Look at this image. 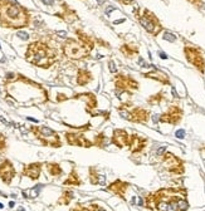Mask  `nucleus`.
I'll return each mask as SVG.
<instances>
[{
  "label": "nucleus",
  "instance_id": "1",
  "mask_svg": "<svg viewBox=\"0 0 205 211\" xmlns=\"http://www.w3.org/2000/svg\"><path fill=\"white\" fill-rule=\"evenodd\" d=\"M145 206L152 211H186L189 202L186 190L181 187L160 188L145 197Z\"/></svg>",
  "mask_w": 205,
  "mask_h": 211
},
{
  "label": "nucleus",
  "instance_id": "2",
  "mask_svg": "<svg viewBox=\"0 0 205 211\" xmlns=\"http://www.w3.org/2000/svg\"><path fill=\"white\" fill-rule=\"evenodd\" d=\"M30 23V14L15 0H0V25L20 29Z\"/></svg>",
  "mask_w": 205,
  "mask_h": 211
},
{
  "label": "nucleus",
  "instance_id": "3",
  "mask_svg": "<svg viewBox=\"0 0 205 211\" xmlns=\"http://www.w3.org/2000/svg\"><path fill=\"white\" fill-rule=\"evenodd\" d=\"M57 50L43 41H33L28 45L25 52V59L33 66L40 68H49L57 59Z\"/></svg>",
  "mask_w": 205,
  "mask_h": 211
},
{
  "label": "nucleus",
  "instance_id": "4",
  "mask_svg": "<svg viewBox=\"0 0 205 211\" xmlns=\"http://www.w3.org/2000/svg\"><path fill=\"white\" fill-rule=\"evenodd\" d=\"M135 18L137 19L138 24L145 29V32L152 35V37H157L164 30V26H162L160 19L155 15V13L146 8H144L141 13L137 8V10H135Z\"/></svg>",
  "mask_w": 205,
  "mask_h": 211
},
{
  "label": "nucleus",
  "instance_id": "5",
  "mask_svg": "<svg viewBox=\"0 0 205 211\" xmlns=\"http://www.w3.org/2000/svg\"><path fill=\"white\" fill-rule=\"evenodd\" d=\"M112 82H113V87H115L116 93H122V92L135 93L137 90H140V82L131 74L118 72L113 77Z\"/></svg>",
  "mask_w": 205,
  "mask_h": 211
},
{
  "label": "nucleus",
  "instance_id": "6",
  "mask_svg": "<svg viewBox=\"0 0 205 211\" xmlns=\"http://www.w3.org/2000/svg\"><path fill=\"white\" fill-rule=\"evenodd\" d=\"M62 50L66 57H68L69 59H74V60H81V59L87 58L91 53V50L82 41L76 40V39H67L62 45Z\"/></svg>",
  "mask_w": 205,
  "mask_h": 211
},
{
  "label": "nucleus",
  "instance_id": "7",
  "mask_svg": "<svg viewBox=\"0 0 205 211\" xmlns=\"http://www.w3.org/2000/svg\"><path fill=\"white\" fill-rule=\"evenodd\" d=\"M30 132L34 133V136L37 137L44 146H51V147H61L62 142L58 136V133L53 131L52 128L47 127V126H32Z\"/></svg>",
  "mask_w": 205,
  "mask_h": 211
},
{
  "label": "nucleus",
  "instance_id": "8",
  "mask_svg": "<svg viewBox=\"0 0 205 211\" xmlns=\"http://www.w3.org/2000/svg\"><path fill=\"white\" fill-rule=\"evenodd\" d=\"M121 118L126 119L127 122L137 123V124H147L151 118V111L147 107L142 106H133L132 108L118 112Z\"/></svg>",
  "mask_w": 205,
  "mask_h": 211
},
{
  "label": "nucleus",
  "instance_id": "9",
  "mask_svg": "<svg viewBox=\"0 0 205 211\" xmlns=\"http://www.w3.org/2000/svg\"><path fill=\"white\" fill-rule=\"evenodd\" d=\"M182 52L189 64H191L199 73L205 74V55L201 49L194 45H185Z\"/></svg>",
  "mask_w": 205,
  "mask_h": 211
},
{
  "label": "nucleus",
  "instance_id": "10",
  "mask_svg": "<svg viewBox=\"0 0 205 211\" xmlns=\"http://www.w3.org/2000/svg\"><path fill=\"white\" fill-rule=\"evenodd\" d=\"M182 118H184L182 107L178 103H171L170 106H167L165 112H162L161 115H159V123L178 126L181 123Z\"/></svg>",
  "mask_w": 205,
  "mask_h": 211
},
{
  "label": "nucleus",
  "instance_id": "11",
  "mask_svg": "<svg viewBox=\"0 0 205 211\" xmlns=\"http://www.w3.org/2000/svg\"><path fill=\"white\" fill-rule=\"evenodd\" d=\"M161 162L166 170L172 175H182L184 171H185L184 161L171 152H165L164 156L161 157Z\"/></svg>",
  "mask_w": 205,
  "mask_h": 211
},
{
  "label": "nucleus",
  "instance_id": "12",
  "mask_svg": "<svg viewBox=\"0 0 205 211\" xmlns=\"http://www.w3.org/2000/svg\"><path fill=\"white\" fill-rule=\"evenodd\" d=\"M130 141H131V135L125 128L113 130V133H112V136H111V143L113 146L118 147V148L129 147Z\"/></svg>",
  "mask_w": 205,
  "mask_h": 211
},
{
  "label": "nucleus",
  "instance_id": "13",
  "mask_svg": "<svg viewBox=\"0 0 205 211\" xmlns=\"http://www.w3.org/2000/svg\"><path fill=\"white\" fill-rule=\"evenodd\" d=\"M64 137L67 143L70 146L86 147V148H89V147L93 146V142H91L83 133H79V132H66Z\"/></svg>",
  "mask_w": 205,
  "mask_h": 211
},
{
  "label": "nucleus",
  "instance_id": "14",
  "mask_svg": "<svg viewBox=\"0 0 205 211\" xmlns=\"http://www.w3.org/2000/svg\"><path fill=\"white\" fill-rule=\"evenodd\" d=\"M72 98L74 99H79L86 103V111L91 116H93L95 111H97V106H98V101H97V96L92 92H84V93H78L74 94Z\"/></svg>",
  "mask_w": 205,
  "mask_h": 211
},
{
  "label": "nucleus",
  "instance_id": "15",
  "mask_svg": "<svg viewBox=\"0 0 205 211\" xmlns=\"http://www.w3.org/2000/svg\"><path fill=\"white\" fill-rule=\"evenodd\" d=\"M141 75H142L144 78L157 82V83L162 84V86H172L170 75H169L167 73H165V72H162V70L157 69V68H154L152 70H150V72H145Z\"/></svg>",
  "mask_w": 205,
  "mask_h": 211
},
{
  "label": "nucleus",
  "instance_id": "16",
  "mask_svg": "<svg viewBox=\"0 0 205 211\" xmlns=\"http://www.w3.org/2000/svg\"><path fill=\"white\" fill-rule=\"evenodd\" d=\"M147 142H148V139L146 137H142L141 135H137V133L131 135V141H130V146H129L131 154L142 153L147 146Z\"/></svg>",
  "mask_w": 205,
  "mask_h": 211
},
{
  "label": "nucleus",
  "instance_id": "17",
  "mask_svg": "<svg viewBox=\"0 0 205 211\" xmlns=\"http://www.w3.org/2000/svg\"><path fill=\"white\" fill-rule=\"evenodd\" d=\"M129 187H130L129 182L122 181V180H116L113 182H111V184L106 187V190H108L110 192L118 196L120 199L126 200V192H127V190H129Z\"/></svg>",
  "mask_w": 205,
  "mask_h": 211
},
{
  "label": "nucleus",
  "instance_id": "18",
  "mask_svg": "<svg viewBox=\"0 0 205 211\" xmlns=\"http://www.w3.org/2000/svg\"><path fill=\"white\" fill-rule=\"evenodd\" d=\"M15 176V168L9 160H4L0 164V179H2L5 184H10L11 180Z\"/></svg>",
  "mask_w": 205,
  "mask_h": 211
},
{
  "label": "nucleus",
  "instance_id": "19",
  "mask_svg": "<svg viewBox=\"0 0 205 211\" xmlns=\"http://www.w3.org/2000/svg\"><path fill=\"white\" fill-rule=\"evenodd\" d=\"M40 172H42V164L40 162H34V164H29V165L24 166L23 171H22V175L29 177L33 181H35V180L39 179Z\"/></svg>",
  "mask_w": 205,
  "mask_h": 211
},
{
  "label": "nucleus",
  "instance_id": "20",
  "mask_svg": "<svg viewBox=\"0 0 205 211\" xmlns=\"http://www.w3.org/2000/svg\"><path fill=\"white\" fill-rule=\"evenodd\" d=\"M120 52L122 53V55L127 59H133V58H138L140 54V47L138 44L135 43H123L120 47Z\"/></svg>",
  "mask_w": 205,
  "mask_h": 211
},
{
  "label": "nucleus",
  "instance_id": "21",
  "mask_svg": "<svg viewBox=\"0 0 205 211\" xmlns=\"http://www.w3.org/2000/svg\"><path fill=\"white\" fill-rule=\"evenodd\" d=\"M91 82H93V74H92L89 70L86 69V68H79L78 72H77V77H76L77 86L86 87L87 84H89Z\"/></svg>",
  "mask_w": 205,
  "mask_h": 211
},
{
  "label": "nucleus",
  "instance_id": "22",
  "mask_svg": "<svg viewBox=\"0 0 205 211\" xmlns=\"http://www.w3.org/2000/svg\"><path fill=\"white\" fill-rule=\"evenodd\" d=\"M167 101V98L165 96L164 90H159L157 93H154L151 96H148L146 98V103L150 107H155V106H161L162 103H165Z\"/></svg>",
  "mask_w": 205,
  "mask_h": 211
},
{
  "label": "nucleus",
  "instance_id": "23",
  "mask_svg": "<svg viewBox=\"0 0 205 211\" xmlns=\"http://www.w3.org/2000/svg\"><path fill=\"white\" fill-rule=\"evenodd\" d=\"M63 185L64 186H81L82 185V181H81L79 176H78V173H77V171L74 170V168L72 170V172L69 173L68 179L63 182Z\"/></svg>",
  "mask_w": 205,
  "mask_h": 211
},
{
  "label": "nucleus",
  "instance_id": "24",
  "mask_svg": "<svg viewBox=\"0 0 205 211\" xmlns=\"http://www.w3.org/2000/svg\"><path fill=\"white\" fill-rule=\"evenodd\" d=\"M108 143V138L106 136V133L102 131L100 133H97L95 136V139H93V146L98 147V148H104L106 146Z\"/></svg>",
  "mask_w": 205,
  "mask_h": 211
},
{
  "label": "nucleus",
  "instance_id": "25",
  "mask_svg": "<svg viewBox=\"0 0 205 211\" xmlns=\"http://www.w3.org/2000/svg\"><path fill=\"white\" fill-rule=\"evenodd\" d=\"M47 167V171L48 173L53 176V177H59V176L63 173V170H62V167L59 166V164H55V162H49L45 165Z\"/></svg>",
  "mask_w": 205,
  "mask_h": 211
},
{
  "label": "nucleus",
  "instance_id": "26",
  "mask_svg": "<svg viewBox=\"0 0 205 211\" xmlns=\"http://www.w3.org/2000/svg\"><path fill=\"white\" fill-rule=\"evenodd\" d=\"M103 181V176L101 175H98L97 170L95 167H91L89 168V182L92 185H97V184H100V182Z\"/></svg>",
  "mask_w": 205,
  "mask_h": 211
},
{
  "label": "nucleus",
  "instance_id": "27",
  "mask_svg": "<svg viewBox=\"0 0 205 211\" xmlns=\"http://www.w3.org/2000/svg\"><path fill=\"white\" fill-rule=\"evenodd\" d=\"M74 197V195L72 191H69V190H67V191H63L62 196H61V199L58 200V205H69V202L73 200Z\"/></svg>",
  "mask_w": 205,
  "mask_h": 211
},
{
  "label": "nucleus",
  "instance_id": "28",
  "mask_svg": "<svg viewBox=\"0 0 205 211\" xmlns=\"http://www.w3.org/2000/svg\"><path fill=\"white\" fill-rule=\"evenodd\" d=\"M42 187H43V185H37L33 188H29V190H26V191H23V196L25 199L26 197H37V196L39 195V192H40Z\"/></svg>",
  "mask_w": 205,
  "mask_h": 211
},
{
  "label": "nucleus",
  "instance_id": "29",
  "mask_svg": "<svg viewBox=\"0 0 205 211\" xmlns=\"http://www.w3.org/2000/svg\"><path fill=\"white\" fill-rule=\"evenodd\" d=\"M98 207V205H96V203H92V205L87 206V205H81V203H78V205H76L70 211H96Z\"/></svg>",
  "mask_w": 205,
  "mask_h": 211
},
{
  "label": "nucleus",
  "instance_id": "30",
  "mask_svg": "<svg viewBox=\"0 0 205 211\" xmlns=\"http://www.w3.org/2000/svg\"><path fill=\"white\" fill-rule=\"evenodd\" d=\"M107 67H108L110 73H112V74H116V73H118V69H117V66H116L115 60L110 59V60L107 62Z\"/></svg>",
  "mask_w": 205,
  "mask_h": 211
},
{
  "label": "nucleus",
  "instance_id": "31",
  "mask_svg": "<svg viewBox=\"0 0 205 211\" xmlns=\"http://www.w3.org/2000/svg\"><path fill=\"white\" fill-rule=\"evenodd\" d=\"M162 38H164L165 40H167V41H171V43H174V41L176 40V35L172 34V33H170V32H165L164 35H162Z\"/></svg>",
  "mask_w": 205,
  "mask_h": 211
},
{
  "label": "nucleus",
  "instance_id": "32",
  "mask_svg": "<svg viewBox=\"0 0 205 211\" xmlns=\"http://www.w3.org/2000/svg\"><path fill=\"white\" fill-rule=\"evenodd\" d=\"M6 150V138L3 133H0V152H4Z\"/></svg>",
  "mask_w": 205,
  "mask_h": 211
},
{
  "label": "nucleus",
  "instance_id": "33",
  "mask_svg": "<svg viewBox=\"0 0 205 211\" xmlns=\"http://www.w3.org/2000/svg\"><path fill=\"white\" fill-rule=\"evenodd\" d=\"M96 43L97 44H101L100 47H103V48H107V49H111V45H110V43L108 41H104V40H102V39H96Z\"/></svg>",
  "mask_w": 205,
  "mask_h": 211
},
{
  "label": "nucleus",
  "instance_id": "34",
  "mask_svg": "<svg viewBox=\"0 0 205 211\" xmlns=\"http://www.w3.org/2000/svg\"><path fill=\"white\" fill-rule=\"evenodd\" d=\"M175 137L179 138V139H182L184 137H185V130H178L175 132Z\"/></svg>",
  "mask_w": 205,
  "mask_h": 211
},
{
  "label": "nucleus",
  "instance_id": "35",
  "mask_svg": "<svg viewBox=\"0 0 205 211\" xmlns=\"http://www.w3.org/2000/svg\"><path fill=\"white\" fill-rule=\"evenodd\" d=\"M166 152V146H161L160 148H157V151H156V156H159V157H162L164 156V153Z\"/></svg>",
  "mask_w": 205,
  "mask_h": 211
},
{
  "label": "nucleus",
  "instance_id": "36",
  "mask_svg": "<svg viewBox=\"0 0 205 211\" xmlns=\"http://www.w3.org/2000/svg\"><path fill=\"white\" fill-rule=\"evenodd\" d=\"M17 35H18L20 39H23V40H28V39H29V34H28V33H24V32H18Z\"/></svg>",
  "mask_w": 205,
  "mask_h": 211
},
{
  "label": "nucleus",
  "instance_id": "37",
  "mask_svg": "<svg viewBox=\"0 0 205 211\" xmlns=\"http://www.w3.org/2000/svg\"><path fill=\"white\" fill-rule=\"evenodd\" d=\"M116 2L120 3V4H122V5H131V4L136 3L135 0H116Z\"/></svg>",
  "mask_w": 205,
  "mask_h": 211
},
{
  "label": "nucleus",
  "instance_id": "38",
  "mask_svg": "<svg viewBox=\"0 0 205 211\" xmlns=\"http://www.w3.org/2000/svg\"><path fill=\"white\" fill-rule=\"evenodd\" d=\"M188 2H189L190 4H193L194 6H199V8L204 4V3H203V0H188Z\"/></svg>",
  "mask_w": 205,
  "mask_h": 211
},
{
  "label": "nucleus",
  "instance_id": "39",
  "mask_svg": "<svg viewBox=\"0 0 205 211\" xmlns=\"http://www.w3.org/2000/svg\"><path fill=\"white\" fill-rule=\"evenodd\" d=\"M42 3L44 5H48V6H53L54 5V0H40Z\"/></svg>",
  "mask_w": 205,
  "mask_h": 211
},
{
  "label": "nucleus",
  "instance_id": "40",
  "mask_svg": "<svg viewBox=\"0 0 205 211\" xmlns=\"http://www.w3.org/2000/svg\"><path fill=\"white\" fill-rule=\"evenodd\" d=\"M159 55H160L161 59H167V55H166L164 52H159Z\"/></svg>",
  "mask_w": 205,
  "mask_h": 211
},
{
  "label": "nucleus",
  "instance_id": "41",
  "mask_svg": "<svg viewBox=\"0 0 205 211\" xmlns=\"http://www.w3.org/2000/svg\"><path fill=\"white\" fill-rule=\"evenodd\" d=\"M57 34H59V37H66V35H67L66 32H57Z\"/></svg>",
  "mask_w": 205,
  "mask_h": 211
},
{
  "label": "nucleus",
  "instance_id": "42",
  "mask_svg": "<svg viewBox=\"0 0 205 211\" xmlns=\"http://www.w3.org/2000/svg\"><path fill=\"white\" fill-rule=\"evenodd\" d=\"M96 2H97L98 5H103V4L106 3V0H96Z\"/></svg>",
  "mask_w": 205,
  "mask_h": 211
},
{
  "label": "nucleus",
  "instance_id": "43",
  "mask_svg": "<svg viewBox=\"0 0 205 211\" xmlns=\"http://www.w3.org/2000/svg\"><path fill=\"white\" fill-rule=\"evenodd\" d=\"M96 211H107V210H106V209H103V207H98Z\"/></svg>",
  "mask_w": 205,
  "mask_h": 211
},
{
  "label": "nucleus",
  "instance_id": "44",
  "mask_svg": "<svg viewBox=\"0 0 205 211\" xmlns=\"http://www.w3.org/2000/svg\"><path fill=\"white\" fill-rule=\"evenodd\" d=\"M9 206H10V207H14V202H13V201L9 203Z\"/></svg>",
  "mask_w": 205,
  "mask_h": 211
},
{
  "label": "nucleus",
  "instance_id": "45",
  "mask_svg": "<svg viewBox=\"0 0 205 211\" xmlns=\"http://www.w3.org/2000/svg\"><path fill=\"white\" fill-rule=\"evenodd\" d=\"M18 211H25V210H24L23 207H19V209H18Z\"/></svg>",
  "mask_w": 205,
  "mask_h": 211
},
{
  "label": "nucleus",
  "instance_id": "46",
  "mask_svg": "<svg viewBox=\"0 0 205 211\" xmlns=\"http://www.w3.org/2000/svg\"><path fill=\"white\" fill-rule=\"evenodd\" d=\"M4 206H3V203H0V209H3Z\"/></svg>",
  "mask_w": 205,
  "mask_h": 211
},
{
  "label": "nucleus",
  "instance_id": "47",
  "mask_svg": "<svg viewBox=\"0 0 205 211\" xmlns=\"http://www.w3.org/2000/svg\"><path fill=\"white\" fill-rule=\"evenodd\" d=\"M0 93H2V90H0Z\"/></svg>",
  "mask_w": 205,
  "mask_h": 211
}]
</instances>
